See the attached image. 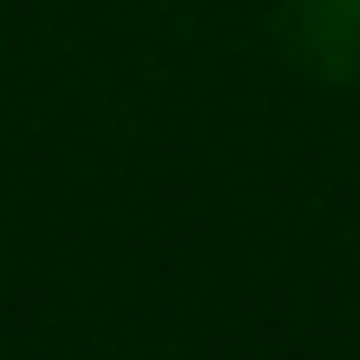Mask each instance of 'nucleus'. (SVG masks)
<instances>
[]
</instances>
